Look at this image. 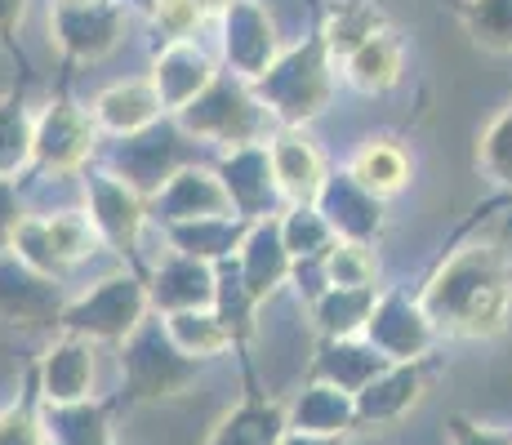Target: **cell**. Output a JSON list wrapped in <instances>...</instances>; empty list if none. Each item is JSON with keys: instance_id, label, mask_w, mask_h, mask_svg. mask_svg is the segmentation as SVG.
Returning <instances> with one entry per match:
<instances>
[{"instance_id": "f35d334b", "label": "cell", "mask_w": 512, "mask_h": 445, "mask_svg": "<svg viewBox=\"0 0 512 445\" xmlns=\"http://www.w3.org/2000/svg\"><path fill=\"white\" fill-rule=\"evenodd\" d=\"M27 210H23V196H18V183L14 178H0V250H9L23 227Z\"/></svg>"}, {"instance_id": "44dd1931", "label": "cell", "mask_w": 512, "mask_h": 445, "mask_svg": "<svg viewBox=\"0 0 512 445\" xmlns=\"http://www.w3.org/2000/svg\"><path fill=\"white\" fill-rule=\"evenodd\" d=\"M223 187L232 196V210L236 219L245 223H259V219H272L268 214V201L277 192V178H272V161H268V143H254V147H236L223 161Z\"/></svg>"}, {"instance_id": "e0dca14e", "label": "cell", "mask_w": 512, "mask_h": 445, "mask_svg": "<svg viewBox=\"0 0 512 445\" xmlns=\"http://www.w3.org/2000/svg\"><path fill=\"white\" fill-rule=\"evenodd\" d=\"M232 267H236V276H241L245 294H250L254 303H263L285 281V276L294 272V259H290V250H285V241H281V219L277 214H272V219H259L250 227V236H245V245L236 250Z\"/></svg>"}, {"instance_id": "3957f363", "label": "cell", "mask_w": 512, "mask_h": 445, "mask_svg": "<svg viewBox=\"0 0 512 445\" xmlns=\"http://www.w3.org/2000/svg\"><path fill=\"white\" fill-rule=\"evenodd\" d=\"M121 370H125V388L116 397V405H143V401L179 397L187 383L201 374V361H192L170 339L165 321L147 316L139 330L121 343Z\"/></svg>"}, {"instance_id": "d4e9b609", "label": "cell", "mask_w": 512, "mask_h": 445, "mask_svg": "<svg viewBox=\"0 0 512 445\" xmlns=\"http://www.w3.org/2000/svg\"><path fill=\"white\" fill-rule=\"evenodd\" d=\"M388 32V14H383L374 0H334L326 9V23H321V41H326L334 63H348L361 45H370L374 36Z\"/></svg>"}, {"instance_id": "d6986e66", "label": "cell", "mask_w": 512, "mask_h": 445, "mask_svg": "<svg viewBox=\"0 0 512 445\" xmlns=\"http://www.w3.org/2000/svg\"><path fill=\"white\" fill-rule=\"evenodd\" d=\"M152 130H156V125H152ZM152 130L125 138V147L116 152V170H112L116 178H125V183H130L139 196H156L174 174L183 170V143L174 134L156 138Z\"/></svg>"}, {"instance_id": "5bb4252c", "label": "cell", "mask_w": 512, "mask_h": 445, "mask_svg": "<svg viewBox=\"0 0 512 445\" xmlns=\"http://www.w3.org/2000/svg\"><path fill=\"white\" fill-rule=\"evenodd\" d=\"M63 308L67 303L58 294V281L32 272L14 254L0 259V316L9 325H58L63 321Z\"/></svg>"}, {"instance_id": "484cf974", "label": "cell", "mask_w": 512, "mask_h": 445, "mask_svg": "<svg viewBox=\"0 0 512 445\" xmlns=\"http://www.w3.org/2000/svg\"><path fill=\"white\" fill-rule=\"evenodd\" d=\"M388 365L392 361H383V356L374 352L366 339H326L321 361L312 365V374H317V383H330V388L357 397V392L370 388V383L379 379Z\"/></svg>"}, {"instance_id": "ab89813d", "label": "cell", "mask_w": 512, "mask_h": 445, "mask_svg": "<svg viewBox=\"0 0 512 445\" xmlns=\"http://www.w3.org/2000/svg\"><path fill=\"white\" fill-rule=\"evenodd\" d=\"M450 441L455 445H512V432H495V428H481V423L455 414L450 419Z\"/></svg>"}, {"instance_id": "1f68e13d", "label": "cell", "mask_w": 512, "mask_h": 445, "mask_svg": "<svg viewBox=\"0 0 512 445\" xmlns=\"http://www.w3.org/2000/svg\"><path fill=\"white\" fill-rule=\"evenodd\" d=\"M170 339L192 356V361H205V356H219L223 348H232V330L219 321V312H179V316H161Z\"/></svg>"}, {"instance_id": "7a4b0ae2", "label": "cell", "mask_w": 512, "mask_h": 445, "mask_svg": "<svg viewBox=\"0 0 512 445\" xmlns=\"http://www.w3.org/2000/svg\"><path fill=\"white\" fill-rule=\"evenodd\" d=\"M334 67L339 63L330 58L326 41L312 36V41H303L299 49L281 54L250 89L263 103V112L277 116L285 130H294V125H308L312 116L326 112L330 89H334Z\"/></svg>"}, {"instance_id": "f546056e", "label": "cell", "mask_w": 512, "mask_h": 445, "mask_svg": "<svg viewBox=\"0 0 512 445\" xmlns=\"http://www.w3.org/2000/svg\"><path fill=\"white\" fill-rule=\"evenodd\" d=\"M401 63H406V49H401V41L392 32H383L343 63V76H348V85L361 89V94H388V89L401 81Z\"/></svg>"}, {"instance_id": "836d02e7", "label": "cell", "mask_w": 512, "mask_h": 445, "mask_svg": "<svg viewBox=\"0 0 512 445\" xmlns=\"http://www.w3.org/2000/svg\"><path fill=\"white\" fill-rule=\"evenodd\" d=\"M36 152V121L18 98H0V178H18Z\"/></svg>"}, {"instance_id": "603a6c76", "label": "cell", "mask_w": 512, "mask_h": 445, "mask_svg": "<svg viewBox=\"0 0 512 445\" xmlns=\"http://www.w3.org/2000/svg\"><path fill=\"white\" fill-rule=\"evenodd\" d=\"M285 432H290V414H285V405L259 397L254 379H245V401L236 405L219 428H214L210 445H281Z\"/></svg>"}, {"instance_id": "f1b7e54d", "label": "cell", "mask_w": 512, "mask_h": 445, "mask_svg": "<svg viewBox=\"0 0 512 445\" xmlns=\"http://www.w3.org/2000/svg\"><path fill=\"white\" fill-rule=\"evenodd\" d=\"M45 437L49 445H112V405L81 401V405H45Z\"/></svg>"}, {"instance_id": "e575fe53", "label": "cell", "mask_w": 512, "mask_h": 445, "mask_svg": "<svg viewBox=\"0 0 512 445\" xmlns=\"http://www.w3.org/2000/svg\"><path fill=\"white\" fill-rule=\"evenodd\" d=\"M374 272H379V263H374L370 245L357 241H339L321 263L326 290H374Z\"/></svg>"}, {"instance_id": "2e32d148", "label": "cell", "mask_w": 512, "mask_h": 445, "mask_svg": "<svg viewBox=\"0 0 512 445\" xmlns=\"http://www.w3.org/2000/svg\"><path fill=\"white\" fill-rule=\"evenodd\" d=\"M156 210H161V223L174 227V223H201V219H232V196L223 187L219 174L210 170H192L183 165L161 192L152 196Z\"/></svg>"}, {"instance_id": "ac0fdd59", "label": "cell", "mask_w": 512, "mask_h": 445, "mask_svg": "<svg viewBox=\"0 0 512 445\" xmlns=\"http://www.w3.org/2000/svg\"><path fill=\"white\" fill-rule=\"evenodd\" d=\"M41 401L45 405H81L94 392V343L81 334H63L54 348L45 352L41 370Z\"/></svg>"}, {"instance_id": "ba28073f", "label": "cell", "mask_w": 512, "mask_h": 445, "mask_svg": "<svg viewBox=\"0 0 512 445\" xmlns=\"http://www.w3.org/2000/svg\"><path fill=\"white\" fill-rule=\"evenodd\" d=\"M361 339H366L383 361L406 365V361H423V356H428L437 330L428 325L419 299H406L401 290H388V294H379V303H374L370 325Z\"/></svg>"}, {"instance_id": "d590c367", "label": "cell", "mask_w": 512, "mask_h": 445, "mask_svg": "<svg viewBox=\"0 0 512 445\" xmlns=\"http://www.w3.org/2000/svg\"><path fill=\"white\" fill-rule=\"evenodd\" d=\"M0 445H45V419H41V379L27 374V397H18L0 414Z\"/></svg>"}, {"instance_id": "60d3db41", "label": "cell", "mask_w": 512, "mask_h": 445, "mask_svg": "<svg viewBox=\"0 0 512 445\" xmlns=\"http://www.w3.org/2000/svg\"><path fill=\"white\" fill-rule=\"evenodd\" d=\"M27 18V0H0V45H14V32Z\"/></svg>"}, {"instance_id": "7bdbcfd3", "label": "cell", "mask_w": 512, "mask_h": 445, "mask_svg": "<svg viewBox=\"0 0 512 445\" xmlns=\"http://www.w3.org/2000/svg\"><path fill=\"white\" fill-rule=\"evenodd\" d=\"M196 5H201L205 14H228V9H232V0H196Z\"/></svg>"}, {"instance_id": "6da1fadb", "label": "cell", "mask_w": 512, "mask_h": 445, "mask_svg": "<svg viewBox=\"0 0 512 445\" xmlns=\"http://www.w3.org/2000/svg\"><path fill=\"white\" fill-rule=\"evenodd\" d=\"M419 308L446 339H490L512 312V259L499 245H468L450 254L423 285Z\"/></svg>"}, {"instance_id": "9a60e30c", "label": "cell", "mask_w": 512, "mask_h": 445, "mask_svg": "<svg viewBox=\"0 0 512 445\" xmlns=\"http://www.w3.org/2000/svg\"><path fill=\"white\" fill-rule=\"evenodd\" d=\"M268 161H272V178H277L281 201L290 205V210L321 201L330 174H326V161H321V152L303 134L281 130L277 138H268Z\"/></svg>"}, {"instance_id": "8d00e7d4", "label": "cell", "mask_w": 512, "mask_h": 445, "mask_svg": "<svg viewBox=\"0 0 512 445\" xmlns=\"http://www.w3.org/2000/svg\"><path fill=\"white\" fill-rule=\"evenodd\" d=\"M477 170L490 178L495 187L512 192V103L490 121V130L477 143Z\"/></svg>"}, {"instance_id": "83f0119b", "label": "cell", "mask_w": 512, "mask_h": 445, "mask_svg": "<svg viewBox=\"0 0 512 445\" xmlns=\"http://www.w3.org/2000/svg\"><path fill=\"white\" fill-rule=\"evenodd\" d=\"M294 432H317V437H348L357 428V405L348 392L330 388V383H312L290 410Z\"/></svg>"}, {"instance_id": "7c38bea8", "label": "cell", "mask_w": 512, "mask_h": 445, "mask_svg": "<svg viewBox=\"0 0 512 445\" xmlns=\"http://www.w3.org/2000/svg\"><path fill=\"white\" fill-rule=\"evenodd\" d=\"M428 379H432L428 361L388 365L370 388H361L357 397H352V405H357V428L374 432V428H392V423H401L419 405L423 392H428Z\"/></svg>"}, {"instance_id": "5b68a950", "label": "cell", "mask_w": 512, "mask_h": 445, "mask_svg": "<svg viewBox=\"0 0 512 445\" xmlns=\"http://www.w3.org/2000/svg\"><path fill=\"white\" fill-rule=\"evenodd\" d=\"M152 299H147V285L139 276H107L98 281L90 294H81L76 303L63 308V330L81 334V339H103V343H125L134 330L147 321Z\"/></svg>"}, {"instance_id": "8fae6325", "label": "cell", "mask_w": 512, "mask_h": 445, "mask_svg": "<svg viewBox=\"0 0 512 445\" xmlns=\"http://www.w3.org/2000/svg\"><path fill=\"white\" fill-rule=\"evenodd\" d=\"M223 54L232 63V76L245 85H254L281 58L277 27L254 0H232V9L223 14Z\"/></svg>"}, {"instance_id": "277c9868", "label": "cell", "mask_w": 512, "mask_h": 445, "mask_svg": "<svg viewBox=\"0 0 512 445\" xmlns=\"http://www.w3.org/2000/svg\"><path fill=\"white\" fill-rule=\"evenodd\" d=\"M179 130L187 138H205V143H223L228 152L236 147H254L263 143V125H268V112L254 98V89L245 81H228V76H214V85L196 98L192 107H183Z\"/></svg>"}, {"instance_id": "8992f818", "label": "cell", "mask_w": 512, "mask_h": 445, "mask_svg": "<svg viewBox=\"0 0 512 445\" xmlns=\"http://www.w3.org/2000/svg\"><path fill=\"white\" fill-rule=\"evenodd\" d=\"M94 245H98V232L90 227L85 214H45V219L27 214L23 227H18V236H14V245H9V254H14L18 263H27L32 272L58 281L67 267L90 259Z\"/></svg>"}, {"instance_id": "52a82bcc", "label": "cell", "mask_w": 512, "mask_h": 445, "mask_svg": "<svg viewBox=\"0 0 512 445\" xmlns=\"http://www.w3.org/2000/svg\"><path fill=\"white\" fill-rule=\"evenodd\" d=\"M49 32L67 58H94L112 54L125 32V5L121 0H54L49 5Z\"/></svg>"}, {"instance_id": "4dcf8cb0", "label": "cell", "mask_w": 512, "mask_h": 445, "mask_svg": "<svg viewBox=\"0 0 512 445\" xmlns=\"http://www.w3.org/2000/svg\"><path fill=\"white\" fill-rule=\"evenodd\" d=\"M374 303H379V290H321L312 299V316L326 339H361Z\"/></svg>"}, {"instance_id": "b9f144b4", "label": "cell", "mask_w": 512, "mask_h": 445, "mask_svg": "<svg viewBox=\"0 0 512 445\" xmlns=\"http://www.w3.org/2000/svg\"><path fill=\"white\" fill-rule=\"evenodd\" d=\"M281 445H343V437H317V432H285Z\"/></svg>"}, {"instance_id": "4316f807", "label": "cell", "mask_w": 512, "mask_h": 445, "mask_svg": "<svg viewBox=\"0 0 512 445\" xmlns=\"http://www.w3.org/2000/svg\"><path fill=\"white\" fill-rule=\"evenodd\" d=\"M348 178L361 192H370L374 201H388V196H397L401 187L410 183V161L392 138H370V143L352 156Z\"/></svg>"}, {"instance_id": "30bf717a", "label": "cell", "mask_w": 512, "mask_h": 445, "mask_svg": "<svg viewBox=\"0 0 512 445\" xmlns=\"http://www.w3.org/2000/svg\"><path fill=\"white\" fill-rule=\"evenodd\" d=\"M94 143H98L94 116L81 112V107H72V103H54L41 121H36L32 161L41 165L45 174H76L85 161H90Z\"/></svg>"}, {"instance_id": "7402d4cb", "label": "cell", "mask_w": 512, "mask_h": 445, "mask_svg": "<svg viewBox=\"0 0 512 445\" xmlns=\"http://www.w3.org/2000/svg\"><path fill=\"white\" fill-rule=\"evenodd\" d=\"M94 116V130L98 134H112V138H134V134H147L156 121L165 116L161 98H156L152 81H125V85H112L94 98L90 107Z\"/></svg>"}, {"instance_id": "d6a6232c", "label": "cell", "mask_w": 512, "mask_h": 445, "mask_svg": "<svg viewBox=\"0 0 512 445\" xmlns=\"http://www.w3.org/2000/svg\"><path fill=\"white\" fill-rule=\"evenodd\" d=\"M468 36L486 54H512V0H464L459 5Z\"/></svg>"}, {"instance_id": "ee69618b", "label": "cell", "mask_w": 512, "mask_h": 445, "mask_svg": "<svg viewBox=\"0 0 512 445\" xmlns=\"http://www.w3.org/2000/svg\"><path fill=\"white\" fill-rule=\"evenodd\" d=\"M495 205H512V192H508V196H499V201H495Z\"/></svg>"}, {"instance_id": "74e56055", "label": "cell", "mask_w": 512, "mask_h": 445, "mask_svg": "<svg viewBox=\"0 0 512 445\" xmlns=\"http://www.w3.org/2000/svg\"><path fill=\"white\" fill-rule=\"evenodd\" d=\"M201 18H205V9L196 5V0H152V23H156V32H161L165 45L192 41Z\"/></svg>"}, {"instance_id": "9c48e42d", "label": "cell", "mask_w": 512, "mask_h": 445, "mask_svg": "<svg viewBox=\"0 0 512 445\" xmlns=\"http://www.w3.org/2000/svg\"><path fill=\"white\" fill-rule=\"evenodd\" d=\"M85 201H90V227L98 232V241L112 245L116 254H130L139 250V236H143V196L134 192L125 178H116L112 170L107 174H94L90 183H85Z\"/></svg>"}, {"instance_id": "ffe728a7", "label": "cell", "mask_w": 512, "mask_h": 445, "mask_svg": "<svg viewBox=\"0 0 512 445\" xmlns=\"http://www.w3.org/2000/svg\"><path fill=\"white\" fill-rule=\"evenodd\" d=\"M147 81H152V89H156V98H161L165 112L179 116L183 107H192L196 98L214 85V63L205 58V49H196L192 41L165 45L161 58H156V72L147 76Z\"/></svg>"}, {"instance_id": "4fadbf2b", "label": "cell", "mask_w": 512, "mask_h": 445, "mask_svg": "<svg viewBox=\"0 0 512 445\" xmlns=\"http://www.w3.org/2000/svg\"><path fill=\"white\" fill-rule=\"evenodd\" d=\"M147 299L161 316H179V312H214L219 303V272L214 263L187 259V254H170L156 267Z\"/></svg>"}, {"instance_id": "cb8c5ba5", "label": "cell", "mask_w": 512, "mask_h": 445, "mask_svg": "<svg viewBox=\"0 0 512 445\" xmlns=\"http://www.w3.org/2000/svg\"><path fill=\"white\" fill-rule=\"evenodd\" d=\"M317 210L326 214V223L334 227V236H339V241L370 245L374 236L383 232V201H374L370 192H361L348 174H343L339 183H326Z\"/></svg>"}]
</instances>
